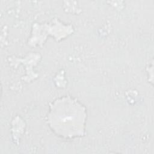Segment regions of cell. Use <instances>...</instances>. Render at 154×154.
Instances as JSON below:
<instances>
[{"instance_id": "6da1fadb", "label": "cell", "mask_w": 154, "mask_h": 154, "mask_svg": "<svg viewBox=\"0 0 154 154\" xmlns=\"http://www.w3.org/2000/svg\"><path fill=\"white\" fill-rule=\"evenodd\" d=\"M86 114L84 108L70 97L57 99L51 106L48 123L53 131L63 137L82 135Z\"/></svg>"}]
</instances>
